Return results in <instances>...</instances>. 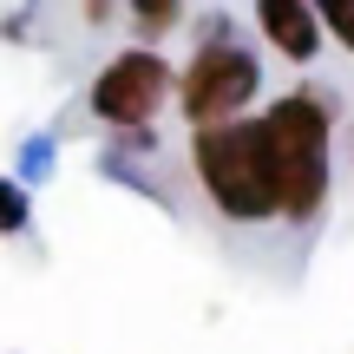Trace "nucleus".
<instances>
[{
	"mask_svg": "<svg viewBox=\"0 0 354 354\" xmlns=\"http://www.w3.org/2000/svg\"><path fill=\"white\" fill-rule=\"evenodd\" d=\"M197 184L230 223H263L282 216V177H276V151H269V125L263 118H223V125L197 131Z\"/></svg>",
	"mask_w": 354,
	"mask_h": 354,
	"instance_id": "nucleus-1",
	"label": "nucleus"
},
{
	"mask_svg": "<svg viewBox=\"0 0 354 354\" xmlns=\"http://www.w3.org/2000/svg\"><path fill=\"white\" fill-rule=\"evenodd\" d=\"M269 125V151H276V177H282V216L289 223H308L328 197V112H322L315 92H289L263 112Z\"/></svg>",
	"mask_w": 354,
	"mask_h": 354,
	"instance_id": "nucleus-2",
	"label": "nucleus"
},
{
	"mask_svg": "<svg viewBox=\"0 0 354 354\" xmlns=\"http://www.w3.org/2000/svg\"><path fill=\"white\" fill-rule=\"evenodd\" d=\"M256 86H263V66H256L250 46L203 39L197 59L184 66V118L190 125H223V118H236L256 99Z\"/></svg>",
	"mask_w": 354,
	"mask_h": 354,
	"instance_id": "nucleus-3",
	"label": "nucleus"
},
{
	"mask_svg": "<svg viewBox=\"0 0 354 354\" xmlns=\"http://www.w3.org/2000/svg\"><path fill=\"white\" fill-rule=\"evenodd\" d=\"M165 92H171V66L138 46V53H118V59L99 73L92 112H99L105 125H145V118L165 105Z\"/></svg>",
	"mask_w": 354,
	"mask_h": 354,
	"instance_id": "nucleus-4",
	"label": "nucleus"
},
{
	"mask_svg": "<svg viewBox=\"0 0 354 354\" xmlns=\"http://www.w3.org/2000/svg\"><path fill=\"white\" fill-rule=\"evenodd\" d=\"M256 26H263V39L276 53H289V59H315V46H322L315 0H256Z\"/></svg>",
	"mask_w": 354,
	"mask_h": 354,
	"instance_id": "nucleus-5",
	"label": "nucleus"
},
{
	"mask_svg": "<svg viewBox=\"0 0 354 354\" xmlns=\"http://www.w3.org/2000/svg\"><path fill=\"white\" fill-rule=\"evenodd\" d=\"M315 13H322V26L354 53V0H315Z\"/></svg>",
	"mask_w": 354,
	"mask_h": 354,
	"instance_id": "nucleus-6",
	"label": "nucleus"
},
{
	"mask_svg": "<svg viewBox=\"0 0 354 354\" xmlns=\"http://www.w3.org/2000/svg\"><path fill=\"white\" fill-rule=\"evenodd\" d=\"M131 20H138L145 33H171L177 26V0H131Z\"/></svg>",
	"mask_w": 354,
	"mask_h": 354,
	"instance_id": "nucleus-7",
	"label": "nucleus"
},
{
	"mask_svg": "<svg viewBox=\"0 0 354 354\" xmlns=\"http://www.w3.org/2000/svg\"><path fill=\"white\" fill-rule=\"evenodd\" d=\"M0 230H26V190L20 184H7V177H0Z\"/></svg>",
	"mask_w": 354,
	"mask_h": 354,
	"instance_id": "nucleus-8",
	"label": "nucleus"
}]
</instances>
